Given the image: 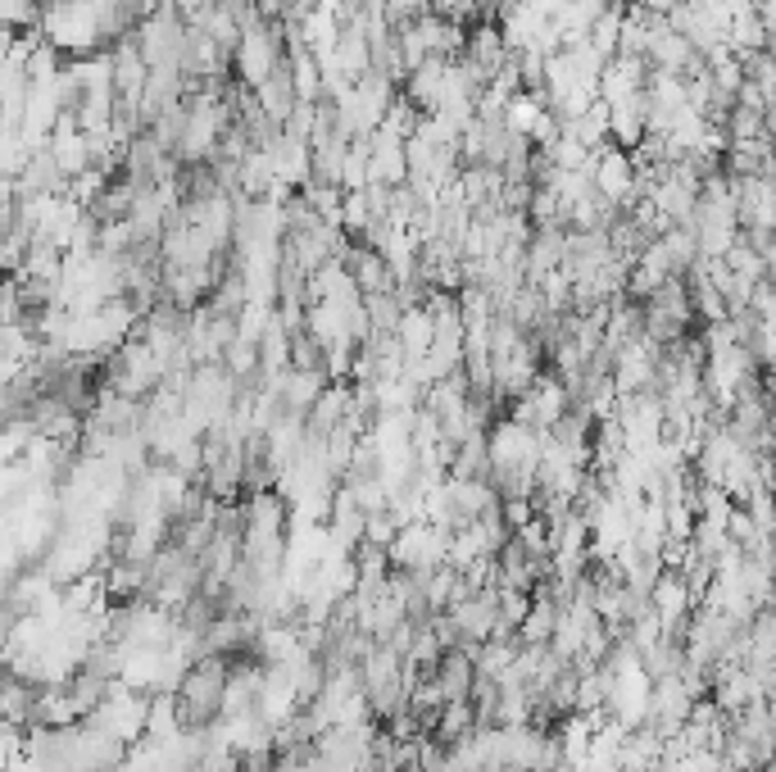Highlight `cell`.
I'll list each match as a JSON object with an SVG mask.
<instances>
[{
    "label": "cell",
    "instance_id": "6da1fadb",
    "mask_svg": "<svg viewBox=\"0 0 776 772\" xmlns=\"http://www.w3.org/2000/svg\"><path fill=\"white\" fill-rule=\"evenodd\" d=\"M450 537H455V527L446 522H409L400 527V537L391 546V563L405 568V572H436V568H446L450 559Z\"/></svg>",
    "mask_w": 776,
    "mask_h": 772
},
{
    "label": "cell",
    "instance_id": "7a4b0ae2",
    "mask_svg": "<svg viewBox=\"0 0 776 772\" xmlns=\"http://www.w3.org/2000/svg\"><path fill=\"white\" fill-rule=\"evenodd\" d=\"M572 409V392L563 386V377L559 373H541L537 377V386H531L527 396H518L504 414L513 418V423H522V427H537V431H550L563 414Z\"/></svg>",
    "mask_w": 776,
    "mask_h": 772
},
{
    "label": "cell",
    "instance_id": "3957f363",
    "mask_svg": "<svg viewBox=\"0 0 776 772\" xmlns=\"http://www.w3.org/2000/svg\"><path fill=\"white\" fill-rule=\"evenodd\" d=\"M236 73H241V87H251V91H259L282 64H286V55H282V37L268 28V23H259V28H246V37H241V45H236Z\"/></svg>",
    "mask_w": 776,
    "mask_h": 772
},
{
    "label": "cell",
    "instance_id": "277c9868",
    "mask_svg": "<svg viewBox=\"0 0 776 772\" xmlns=\"http://www.w3.org/2000/svg\"><path fill=\"white\" fill-rule=\"evenodd\" d=\"M595 191L613 210H626L636 201V160H632V151H622L617 141H609L595 155Z\"/></svg>",
    "mask_w": 776,
    "mask_h": 772
},
{
    "label": "cell",
    "instance_id": "5b68a950",
    "mask_svg": "<svg viewBox=\"0 0 776 772\" xmlns=\"http://www.w3.org/2000/svg\"><path fill=\"white\" fill-rule=\"evenodd\" d=\"M327 373H314V368H286L277 382H268L273 392L282 396V405H286V414H309L314 409V400L327 392Z\"/></svg>",
    "mask_w": 776,
    "mask_h": 772
},
{
    "label": "cell",
    "instance_id": "8992f818",
    "mask_svg": "<svg viewBox=\"0 0 776 772\" xmlns=\"http://www.w3.org/2000/svg\"><path fill=\"white\" fill-rule=\"evenodd\" d=\"M255 95H259L264 119H273L277 128H286L290 114H296V105H300V91H296V78H290V64H282V69H277Z\"/></svg>",
    "mask_w": 776,
    "mask_h": 772
},
{
    "label": "cell",
    "instance_id": "52a82bcc",
    "mask_svg": "<svg viewBox=\"0 0 776 772\" xmlns=\"http://www.w3.org/2000/svg\"><path fill=\"white\" fill-rule=\"evenodd\" d=\"M396 336H400V346H405L409 359L431 355V346H436V318L427 314V305H409L405 318H400V327H396Z\"/></svg>",
    "mask_w": 776,
    "mask_h": 772
},
{
    "label": "cell",
    "instance_id": "ba28073f",
    "mask_svg": "<svg viewBox=\"0 0 776 772\" xmlns=\"http://www.w3.org/2000/svg\"><path fill=\"white\" fill-rule=\"evenodd\" d=\"M622 23H626V0H613L600 14V23L591 28V45L604 60H617V51H622Z\"/></svg>",
    "mask_w": 776,
    "mask_h": 772
},
{
    "label": "cell",
    "instance_id": "9c48e42d",
    "mask_svg": "<svg viewBox=\"0 0 776 772\" xmlns=\"http://www.w3.org/2000/svg\"><path fill=\"white\" fill-rule=\"evenodd\" d=\"M726 268L741 273L745 282H767V251L754 246V241L741 232V241H736L732 251H726Z\"/></svg>",
    "mask_w": 776,
    "mask_h": 772
},
{
    "label": "cell",
    "instance_id": "30bf717a",
    "mask_svg": "<svg viewBox=\"0 0 776 772\" xmlns=\"http://www.w3.org/2000/svg\"><path fill=\"white\" fill-rule=\"evenodd\" d=\"M726 45H732L736 55H745V51H767V28H763L758 10H745V14H736V19H732V32H726Z\"/></svg>",
    "mask_w": 776,
    "mask_h": 772
},
{
    "label": "cell",
    "instance_id": "8fae6325",
    "mask_svg": "<svg viewBox=\"0 0 776 772\" xmlns=\"http://www.w3.org/2000/svg\"><path fill=\"white\" fill-rule=\"evenodd\" d=\"M223 364H227V373L236 377V382H255L259 377V346L255 342H236L227 346V355H223Z\"/></svg>",
    "mask_w": 776,
    "mask_h": 772
},
{
    "label": "cell",
    "instance_id": "7c38bea8",
    "mask_svg": "<svg viewBox=\"0 0 776 772\" xmlns=\"http://www.w3.org/2000/svg\"><path fill=\"white\" fill-rule=\"evenodd\" d=\"M726 136H732V141H763V136H772V132H767V114L736 105L732 119H726Z\"/></svg>",
    "mask_w": 776,
    "mask_h": 772
},
{
    "label": "cell",
    "instance_id": "4fadbf2b",
    "mask_svg": "<svg viewBox=\"0 0 776 772\" xmlns=\"http://www.w3.org/2000/svg\"><path fill=\"white\" fill-rule=\"evenodd\" d=\"M767 282H776V236L767 241Z\"/></svg>",
    "mask_w": 776,
    "mask_h": 772
},
{
    "label": "cell",
    "instance_id": "5bb4252c",
    "mask_svg": "<svg viewBox=\"0 0 776 772\" xmlns=\"http://www.w3.org/2000/svg\"><path fill=\"white\" fill-rule=\"evenodd\" d=\"M754 6H767V0H754Z\"/></svg>",
    "mask_w": 776,
    "mask_h": 772
}]
</instances>
